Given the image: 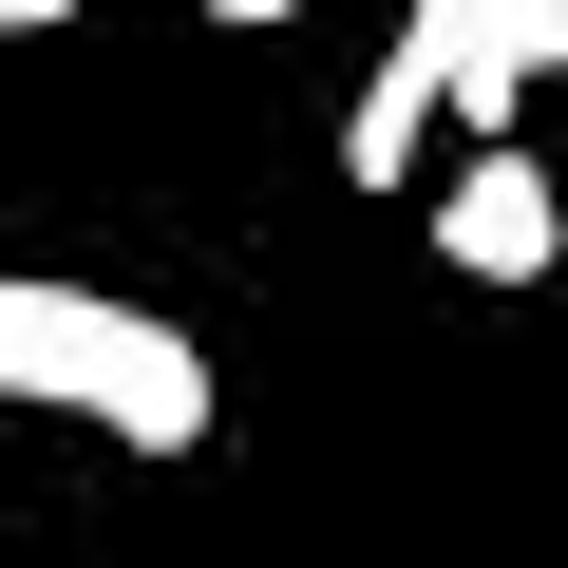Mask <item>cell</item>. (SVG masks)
Wrapping results in <instances>:
<instances>
[{
	"label": "cell",
	"mask_w": 568,
	"mask_h": 568,
	"mask_svg": "<svg viewBox=\"0 0 568 568\" xmlns=\"http://www.w3.org/2000/svg\"><path fill=\"white\" fill-rule=\"evenodd\" d=\"M0 398L20 417H95L114 455H190L209 436V361L152 304H95V284H39V265H0Z\"/></svg>",
	"instance_id": "6da1fadb"
},
{
	"label": "cell",
	"mask_w": 568,
	"mask_h": 568,
	"mask_svg": "<svg viewBox=\"0 0 568 568\" xmlns=\"http://www.w3.org/2000/svg\"><path fill=\"white\" fill-rule=\"evenodd\" d=\"M436 246H455L474 284H549V265H568V190H549L530 152H474L455 209H436Z\"/></svg>",
	"instance_id": "7a4b0ae2"
},
{
	"label": "cell",
	"mask_w": 568,
	"mask_h": 568,
	"mask_svg": "<svg viewBox=\"0 0 568 568\" xmlns=\"http://www.w3.org/2000/svg\"><path fill=\"white\" fill-rule=\"evenodd\" d=\"M455 114V20H436V0H398V58L361 77V114H342V171L361 190H398V152Z\"/></svg>",
	"instance_id": "3957f363"
},
{
	"label": "cell",
	"mask_w": 568,
	"mask_h": 568,
	"mask_svg": "<svg viewBox=\"0 0 568 568\" xmlns=\"http://www.w3.org/2000/svg\"><path fill=\"white\" fill-rule=\"evenodd\" d=\"M436 20H455V114L511 152V95L568 77V0H436Z\"/></svg>",
	"instance_id": "277c9868"
},
{
	"label": "cell",
	"mask_w": 568,
	"mask_h": 568,
	"mask_svg": "<svg viewBox=\"0 0 568 568\" xmlns=\"http://www.w3.org/2000/svg\"><path fill=\"white\" fill-rule=\"evenodd\" d=\"M209 20H227V39H246V20H304V0H209Z\"/></svg>",
	"instance_id": "5b68a950"
},
{
	"label": "cell",
	"mask_w": 568,
	"mask_h": 568,
	"mask_svg": "<svg viewBox=\"0 0 568 568\" xmlns=\"http://www.w3.org/2000/svg\"><path fill=\"white\" fill-rule=\"evenodd\" d=\"M39 20H77V0H0V39H39Z\"/></svg>",
	"instance_id": "8992f818"
}]
</instances>
